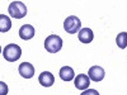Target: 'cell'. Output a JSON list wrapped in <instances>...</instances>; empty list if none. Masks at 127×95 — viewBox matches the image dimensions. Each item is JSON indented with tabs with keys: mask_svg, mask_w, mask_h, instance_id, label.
I'll list each match as a JSON object with an SVG mask.
<instances>
[{
	"mask_svg": "<svg viewBox=\"0 0 127 95\" xmlns=\"http://www.w3.org/2000/svg\"><path fill=\"white\" fill-rule=\"evenodd\" d=\"M20 56H22V48L18 45H14V43L8 45L3 49V57L9 62H14V61L19 60Z\"/></svg>",
	"mask_w": 127,
	"mask_h": 95,
	"instance_id": "1",
	"label": "cell"
},
{
	"mask_svg": "<svg viewBox=\"0 0 127 95\" xmlns=\"http://www.w3.org/2000/svg\"><path fill=\"white\" fill-rule=\"evenodd\" d=\"M45 48L50 53H56L62 48V39L57 34H51L45 41Z\"/></svg>",
	"mask_w": 127,
	"mask_h": 95,
	"instance_id": "2",
	"label": "cell"
},
{
	"mask_svg": "<svg viewBox=\"0 0 127 95\" xmlns=\"http://www.w3.org/2000/svg\"><path fill=\"white\" fill-rule=\"evenodd\" d=\"M80 28H81V22H80V19L78 17H75V15L67 17L65 19V22H64V29H65L67 33H70V34L79 33Z\"/></svg>",
	"mask_w": 127,
	"mask_h": 95,
	"instance_id": "3",
	"label": "cell"
},
{
	"mask_svg": "<svg viewBox=\"0 0 127 95\" xmlns=\"http://www.w3.org/2000/svg\"><path fill=\"white\" fill-rule=\"evenodd\" d=\"M8 12H9L10 17H13L15 19H22L27 14V8L22 1H13V3H10Z\"/></svg>",
	"mask_w": 127,
	"mask_h": 95,
	"instance_id": "4",
	"label": "cell"
},
{
	"mask_svg": "<svg viewBox=\"0 0 127 95\" xmlns=\"http://www.w3.org/2000/svg\"><path fill=\"white\" fill-rule=\"evenodd\" d=\"M104 75H105V72L103 70V67L100 66H93L89 69L88 71V76L90 80L95 81V82H98V81H102L104 79Z\"/></svg>",
	"mask_w": 127,
	"mask_h": 95,
	"instance_id": "5",
	"label": "cell"
},
{
	"mask_svg": "<svg viewBox=\"0 0 127 95\" xmlns=\"http://www.w3.org/2000/svg\"><path fill=\"white\" fill-rule=\"evenodd\" d=\"M18 71L20 73V76H23L24 79H31L34 75V67H33V65H31L29 62H22L19 65Z\"/></svg>",
	"mask_w": 127,
	"mask_h": 95,
	"instance_id": "6",
	"label": "cell"
},
{
	"mask_svg": "<svg viewBox=\"0 0 127 95\" xmlns=\"http://www.w3.org/2000/svg\"><path fill=\"white\" fill-rule=\"evenodd\" d=\"M74 85L79 90H87L90 85V79H89V76L84 75V73H80L74 80Z\"/></svg>",
	"mask_w": 127,
	"mask_h": 95,
	"instance_id": "7",
	"label": "cell"
},
{
	"mask_svg": "<svg viewBox=\"0 0 127 95\" xmlns=\"http://www.w3.org/2000/svg\"><path fill=\"white\" fill-rule=\"evenodd\" d=\"M38 81H39V84H41L42 86L48 88V86H52V85H54L55 77H54V75H52L51 72L45 71V72H42L41 75L38 76Z\"/></svg>",
	"mask_w": 127,
	"mask_h": 95,
	"instance_id": "8",
	"label": "cell"
},
{
	"mask_svg": "<svg viewBox=\"0 0 127 95\" xmlns=\"http://www.w3.org/2000/svg\"><path fill=\"white\" fill-rule=\"evenodd\" d=\"M19 37L24 39V41H28V39H32L34 37V28L29 25V24H24L20 27L19 29Z\"/></svg>",
	"mask_w": 127,
	"mask_h": 95,
	"instance_id": "9",
	"label": "cell"
},
{
	"mask_svg": "<svg viewBox=\"0 0 127 95\" xmlns=\"http://www.w3.org/2000/svg\"><path fill=\"white\" fill-rule=\"evenodd\" d=\"M78 38L81 43H90L94 38V34H93V30L90 28H83L80 29V32L78 33Z\"/></svg>",
	"mask_w": 127,
	"mask_h": 95,
	"instance_id": "10",
	"label": "cell"
},
{
	"mask_svg": "<svg viewBox=\"0 0 127 95\" xmlns=\"http://www.w3.org/2000/svg\"><path fill=\"white\" fill-rule=\"evenodd\" d=\"M60 77L64 80V81H71L74 80V76H75V72H74V70L69 66H64L60 69V72H59Z\"/></svg>",
	"mask_w": 127,
	"mask_h": 95,
	"instance_id": "11",
	"label": "cell"
},
{
	"mask_svg": "<svg viewBox=\"0 0 127 95\" xmlns=\"http://www.w3.org/2000/svg\"><path fill=\"white\" fill-rule=\"evenodd\" d=\"M10 28H12V22H10L9 17L1 14L0 15V32L5 33V32L10 30Z\"/></svg>",
	"mask_w": 127,
	"mask_h": 95,
	"instance_id": "12",
	"label": "cell"
},
{
	"mask_svg": "<svg viewBox=\"0 0 127 95\" xmlns=\"http://www.w3.org/2000/svg\"><path fill=\"white\" fill-rule=\"evenodd\" d=\"M116 43H117V46L120 48H126L127 47V32H122V33H120L117 36V38H116Z\"/></svg>",
	"mask_w": 127,
	"mask_h": 95,
	"instance_id": "13",
	"label": "cell"
},
{
	"mask_svg": "<svg viewBox=\"0 0 127 95\" xmlns=\"http://www.w3.org/2000/svg\"><path fill=\"white\" fill-rule=\"evenodd\" d=\"M80 95H99V93L97 90H94V89H87V90H84Z\"/></svg>",
	"mask_w": 127,
	"mask_h": 95,
	"instance_id": "14",
	"label": "cell"
},
{
	"mask_svg": "<svg viewBox=\"0 0 127 95\" xmlns=\"http://www.w3.org/2000/svg\"><path fill=\"white\" fill-rule=\"evenodd\" d=\"M0 85H1V93H0V95H6L8 93V88L4 82H0Z\"/></svg>",
	"mask_w": 127,
	"mask_h": 95,
	"instance_id": "15",
	"label": "cell"
}]
</instances>
